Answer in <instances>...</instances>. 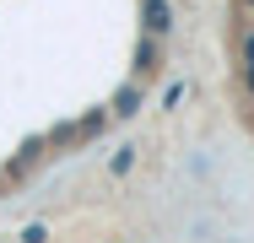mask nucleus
Segmentation results:
<instances>
[{
    "instance_id": "nucleus-7",
    "label": "nucleus",
    "mask_w": 254,
    "mask_h": 243,
    "mask_svg": "<svg viewBox=\"0 0 254 243\" xmlns=\"http://www.w3.org/2000/svg\"><path fill=\"white\" fill-rule=\"evenodd\" d=\"M249 92H254V65H249Z\"/></svg>"
},
{
    "instance_id": "nucleus-2",
    "label": "nucleus",
    "mask_w": 254,
    "mask_h": 243,
    "mask_svg": "<svg viewBox=\"0 0 254 243\" xmlns=\"http://www.w3.org/2000/svg\"><path fill=\"white\" fill-rule=\"evenodd\" d=\"M135 108H141V87H119V92H114V114H119V119H130Z\"/></svg>"
},
{
    "instance_id": "nucleus-5",
    "label": "nucleus",
    "mask_w": 254,
    "mask_h": 243,
    "mask_svg": "<svg viewBox=\"0 0 254 243\" xmlns=\"http://www.w3.org/2000/svg\"><path fill=\"white\" fill-rule=\"evenodd\" d=\"M49 238V227H44V222H33V227H22V243H44Z\"/></svg>"
},
{
    "instance_id": "nucleus-6",
    "label": "nucleus",
    "mask_w": 254,
    "mask_h": 243,
    "mask_svg": "<svg viewBox=\"0 0 254 243\" xmlns=\"http://www.w3.org/2000/svg\"><path fill=\"white\" fill-rule=\"evenodd\" d=\"M244 11H249V16H254V0H244Z\"/></svg>"
},
{
    "instance_id": "nucleus-9",
    "label": "nucleus",
    "mask_w": 254,
    "mask_h": 243,
    "mask_svg": "<svg viewBox=\"0 0 254 243\" xmlns=\"http://www.w3.org/2000/svg\"><path fill=\"white\" fill-rule=\"evenodd\" d=\"M0 189H5V173H0Z\"/></svg>"
},
{
    "instance_id": "nucleus-1",
    "label": "nucleus",
    "mask_w": 254,
    "mask_h": 243,
    "mask_svg": "<svg viewBox=\"0 0 254 243\" xmlns=\"http://www.w3.org/2000/svg\"><path fill=\"white\" fill-rule=\"evenodd\" d=\"M141 22H146V38L173 33V5L168 0H141Z\"/></svg>"
},
{
    "instance_id": "nucleus-8",
    "label": "nucleus",
    "mask_w": 254,
    "mask_h": 243,
    "mask_svg": "<svg viewBox=\"0 0 254 243\" xmlns=\"http://www.w3.org/2000/svg\"><path fill=\"white\" fill-rule=\"evenodd\" d=\"M249 65H254V38H249Z\"/></svg>"
},
{
    "instance_id": "nucleus-3",
    "label": "nucleus",
    "mask_w": 254,
    "mask_h": 243,
    "mask_svg": "<svg viewBox=\"0 0 254 243\" xmlns=\"http://www.w3.org/2000/svg\"><path fill=\"white\" fill-rule=\"evenodd\" d=\"M135 70H141V76L157 70V38H141V44H135Z\"/></svg>"
},
{
    "instance_id": "nucleus-4",
    "label": "nucleus",
    "mask_w": 254,
    "mask_h": 243,
    "mask_svg": "<svg viewBox=\"0 0 254 243\" xmlns=\"http://www.w3.org/2000/svg\"><path fill=\"white\" fill-rule=\"evenodd\" d=\"M108 168H114V173H119V179H125V173H130V168H135V146H125V151H114V162H108Z\"/></svg>"
}]
</instances>
